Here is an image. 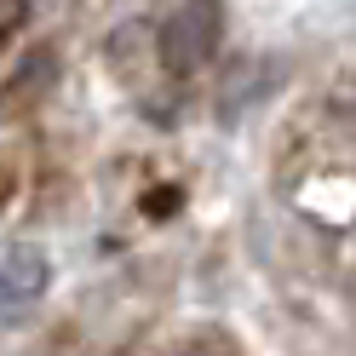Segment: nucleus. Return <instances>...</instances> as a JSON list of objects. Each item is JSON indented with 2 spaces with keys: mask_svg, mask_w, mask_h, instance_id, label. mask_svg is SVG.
Masks as SVG:
<instances>
[{
  "mask_svg": "<svg viewBox=\"0 0 356 356\" xmlns=\"http://www.w3.org/2000/svg\"><path fill=\"white\" fill-rule=\"evenodd\" d=\"M218 35H225V12L218 0H184L178 12H167L161 35H155V52L172 75H190L218 52Z\"/></svg>",
  "mask_w": 356,
  "mask_h": 356,
  "instance_id": "f257e3e1",
  "label": "nucleus"
},
{
  "mask_svg": "<svg viewBox=\"0 0 356 356\" xmlns=\"http://www.w3.org/2000/svg\"><path fill=\"white\" fill-rule=\"evenodd\" d=\"M47 253L35 248V241H17V248L0 259V322H24V310L40 305V293H47Z\"/></svg>",
  "mask_w": 356,
  "mask_h": 356,
  "instance_id": "f03ea898",
  "label": "nucleus"
},
{
  "mask_svg": "<svg viewBox=\"0 0 356 356\" xmlns=\"http://www.w3.org/2000/svg\"><path fill=\"white\" fill-rule=\"evenodd\" d=\"M24 17H29V0H0V47L24 29Z\"/></svg>",
  "mask_w": 356,
  "mask_h": 356,
  "instance_id": "7ed1b4c3",
  "label": "nucleus"
}]
</instances>
